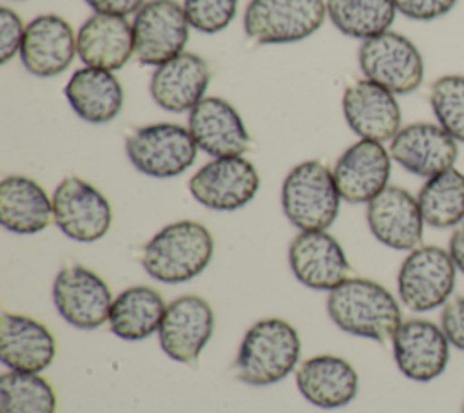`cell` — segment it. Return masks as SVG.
<instances>
[{"mask_svg":"<svg viewBox=\"0 0 464 413\" xmlns=\"http://www.w3.org/2000/svg\"><path fill=\"white\" fill-rule=\"evenodd\" d=\"M56 355V341L49 328L22 313H2L0 360L11 371L40 373Z\"/></svg>","mask_w":464,"mask_h":413,"instance_id":"cell-23","label":"cell"},{"mask_svg":"<svg viewBox=\"0 0 464 413\" xmlns=\"http://www.w3.org/2000/svg\"><path fill=\"white\" fill-rule=\"evenodd\" d=\"M397 370L410 380L431 382L450 362L451 344L440 324L428 319L402 321L392 337Z\"/></svg>","mask_w":464,"mask_h":413,"instance_id":"cell-13","label":"cell"},{"mask_svg":"<svg viewBox=\"0 0 464 413\" xmlns=\"http://www.w3.org/2000/svg\"><path fill=\"white\" fill-rule=\"evenodd\" d=\"M71 109L89 123H107L123 107V87L116 74L107 69H76L63 89Z\"/></svg>","mask_w":464,"mask_h":413,"instance_id":"cell-26","label":"cell"},{"mask_svg":"<svg viewBox=\"0 0 464 413\" xmlns=\"http://www.w3.org/2000/svg\"><path fill=\"white\" fill-rule=\"evenodd\" d=\"M76 42L87 67L118 71L134 56V31L125 16L94 13L80 25Z\"/></svg>","mask_w":464,"mask_h":413,"instance_id":"cell-25","label":"cell"},{"mask_svg":"<svg viewBox=\"0 0 464 413\" xmlns=\"http://www.w3.org/2000/svg\"><path fill=\"white\" fill-rule=\"evenodd\" d=\"M448 252L460 274H464V225L455 226L451 232L450 243H448Z\"/></svg>","mask_w":464,"mask_h":413,"instance_id":"cell-38","label":"cell"},{"mask_svg":"<svg viewBox=\"0 0 464 413\" xmlns=\"http://www.w3.org/2000/svg\"><path fill=\"white\" fill-rule=\"evenodd\" d=\"M440 328L450 344L464 351V295L451 297L440 312Z\"/></svg>","mask_w":464,"mask_h":413,"instance_id":"cell-36","label":"cell"},{"mask_svg":"<svg viewBox=\"0 0 464 413\" xmlns=\"http://www.w3.org/2000/svg\"><path fill=\"white\" fill-rule=\"evenodd\" d=\"M326 14L343 34L368 40L390 31L397 7L393 0H326Z\"/></svg>","mask_w":464,"mask_h":413,"instance_id":"cell-30","label":"cell"},{"mask_svg":"<svg viewBox=\"0 0 464 413\" xmlns=\"http://www.w3.org/2000/svg\"><path fill=\"white\" fill-rule=\"evenodd\" d=\"M326 312L339 330L375 342L392 341L402 322L401 304L393 293L364 277H346L330 290Z\"/></svg>","mask_w":464,"mask_h":413,"instance_id":"cell-1","label":"cell"},{"mask_svg":"<svg viewBox=\"0 0 464 413\" xmlns=\"http://www.w3.org/2000/svg\"><path fill=\"white\" fill-rule=\"evenodd\" d=\"M430 105L437 123L464 143V74H444L430 85Z\"/></svg>","mask_w":464,"mask_h":413,"instance_id":"cell-32","label":"cell"},{"mask_svg":"<svg viewBox=\"0 0 464 413\" xmlns=\"http://www.w3.org/2000/svg\"><path fill=\"white\" fill-rule=\"evenodd\" d=\"M459 0H393L397 13L410 20L428 22L448 14Z\"/></svg>","mask_w":464,"mask_h":413,"instance_id":"cell-35","label":"cell"},{"mask_svg":"<svg viewBox=\"0 0 464 413\" xmlns=\"http://www.w3.org/2000/svg\"><path fill=\"white\" fill-rule=\"evenodd\" d=\"M190 24L183 4L149 0L134 13V58L143 65H161L183 53Z\"/></svg>","mask_w":464,"mask_h":413,"instance_id":"cell-9","label":"cell"},{"mask_svg":"<svg viewBox=\"0 0 464 413\" xmlns=\"http://www.w3.org/2000/svg\"><path fill=\"white\" fill-rule=\"evenodd\" d=\"M53 219L69 239L94 243L109 232L112 208L94 185L78 176H67L53 192Z\"/></svg>","mask_w":464,"mask_h":413,"instance_id":"cell-10","label":"cell"},{"mask_svg":"<svg viewBox=\"0 0 464 413\" xmlns=\"http://www.w3.org/2000/svg\"><path fill=\"white\" fill-rule=\"evenodd\" d=\"M56 393L38 373L0 375V413H54Z\"/></svg>","mask_w":464,"mask_h":413,"instance_id":"cell-31","label":"cell"},{"mask_svg":"<svg viewBox=\"0 0 464 413\" xmlns=\"http://www.w3.org/2000/svg\"><path fill=\"white\" fill-rule=\"evenodd\" d=\"M261 185L257 168L243 156L214 158L188 179L192 197L218 212H232L248 205Z\"/></svg>","mask_w":464,"mask_h":413,"instance_id":"cell-11","label":"cell"},{"mask_svg":"<svg viewBox=\"0 0 464 413\" xmlns=\"http://www.w3.org/2000/svg\"><path fill=\"white\" fill-rule=\"evenodd\" d=\"M187 129L198 149L212 158L241 156L252 143L237 109L219 96H205L188 110Z\"/></svg>","mask_w":464,"mask_h":413,"instance_id":"cell-19","label":"cell"},{"mask_svg":"<svg viewBox=\"0 0 464 413\" xmlns=\"http://www.w3.org/2000/svg\"><path fill=\"white\" fill-rule=\"evenodd\" d=\"M332 172L341 199L352 205L370 203L388 187L392 156L381 141L359 139L337 158Z\"/></svg>","mask_w":464,"mask_h":413,"instance_id":"cell-17","label":"cell"},{"mask_svg":"<svg viewBox=\"0 0 464 413\" xmlns=\"http://www.w3.org/2000/svg\"><path fill=\"white\" fill-rule=\"evenodd\" d=\"M53 219V197L33 178L11 174L0 181V223L14 234H38Z\"/></svg>","mask_w":464,"mask_h":413,"instance_id":"cell-27","label":"cell"},{"mask_svg":"<svg viewBox=\"0 0 464 413\" xmlns=\"http://www.w3.org/2000/svg\"><path fill=\"white\" fill-rule=\"evenodd\" d=\"M288 264L295 279L312 290H334L350 272L341 243L326 230L299 232L288 246Z\"/></svg>","mask_w":464,"mask_h":413,"instance_id":"cell-18","label":"cell"},{"mask_svg":"<svg viewBox=\"0 0 464 413\" xmlns=\"http://www.w3.org/2000/svg\"><path fill=\"white\" fill-rule=\"evenodd\" d=\"M125 152L138 172L167 179L183 174L196 161L198 145L188 129L163 121L138 127L129 134Z\"/></svg>","mask_w":464,"mask_h":413,"instance_id":"cell-6","label":"cell"},{"mask_svg":"<svg viewBox=\"0 0 464 413\" xmlns=\"http://www.w3.org/2000/svg\"><path fill=\"white\" fill-rule=\"evenodd\" d=\"M85 4L94 9V13L127 16L130 13H138L145 0H85Z\"/></svg>","mask_w":464,"mask_h":413,"instance_id":"cell-37","label":"cell"},{"mask_svg":"<svg viewBox=\"0 0 464 413\" xmlns=\"http://www.w3.org/2000/svg\"><path fill=\"white\" fill-rule=\"evenodd\" d=\"M366 80L379 83L393 94H408L424 80V60L417 45L404 34L386 31L362 40L357 53Z\"/></svg>","mask_w":464,"mask_h":413,"instance_id":"cell-8","label":"cell"},{"mask_svg":"<svg viewBox=\"0 0 464 413\" xmlns=\"http://www.w3.org/2000/svg\"><path fill=\"white\" fill-rule=\"evenodd\" d=\"M324 16V0H250L243 25L246 36L261 45L294 43L312 36Z\"/></svg>","mask_w":464,"mask_h":413,"instance_id":"cell-7","label":"cell"},{"mask_svg":"<svg viewBox=\"0 0 464 413\" xmlns=\"http://www.w3.org/2000/svg\"><path fill=\"white\" fill-rule=\"evenodd\" d=\"M343 114L361 139L384 143L401 130L402 116L395 94L366 78L344 89Z\"/></svg>","mask_w":464,"mask_h":413,"instance_id":"cell-20","label":"cell"},{"mask_svg":"<svg viewBox=\"0 0 464 413\" xmlns=\"http://www.w3.org/2000/svg\"><path fill=\"white\" fill-rule=\"evenodd\" d=\"M25 34V25L18 13L9 7H0V63H7L20 53Z\"/></svg>","mask_w":464,"mask_h":413,"instance_id":"cell-34","label":"cell"},{"mask_svg":"<svg viewBox=\"0 0 464 413\" xmlns=\"http://www.w3.org/2000/svg\"><path fill=\"white\" fill-rule=\"evenodd\" d=\"M210 67L196 53L183 51L156 67L150 76V96L156 105L169 112L192 110L207 92Z\"/></svg>","mask_w":464,"mask_h":413,"instance_id":"cell-22","label":"cell"},{"mask_svg":"<svg viewBox=\"0 0 464 413\" xmlns=\"http://www.w3.org/2000/svg\"><path fill=\"white\" fill-rule=\"evenodd\" d=\"M167 304L150 286L136 284L120 292L111 306V331L123 341H143L161 326Z\"/></svg>","mask_w":464,"mask_h":413,"instance_id":"cell-28","label":"cell"},{"mask_svg":"<svg viewBox=\"0 0 464 413\" xmlns=\"http://www.w3.org/2000/svg\"><path fill=\"white\" fill-rule=\"evenodd\" d=\"M183 9L190 27L214 34L228 27L237 11V0H183Z\"/></svg>","mask_w":464,"mask_h":413,"instance_id":"cell-33","label":"cell"},{"mask_svg":"<svg viewBox=\"0 0 464 413\" xmlns=\"http://www.w3.org/2000/svg\"><path fill=\"white\" fill-rule=\"evenodd\" d=\"M20 60L34 76L49 78L63 72L78 54L76 34L58 14H40L25 25Z\"/></svg>","mask_w":464,"mask_h":413,"instance_id":"cell-21","label":"cell"},{"mask_svg":"<svg viewBox=\"0 0 464 413\" xmlns=\"http://www.w3.org/2000/svg\"><path fill=\"white\" fill-rule=\"evenodd\" d=\"M301 355L297 330L285 319L268 317L254 322L237 350L234 375L248 386L281 382L295 370Z\"/></svg>","mask_w":464,"mask_h":413,"instance_id":"cell-3","label":"cell"},{"mask_svg":"<svg viewBox=\"0 0 464 413\" xmlns=\"http://www.w3.org/2000/svg\"><path fill=\"white\" fill-rule=\"evenodd\" d=\"M214 237L192 219L165 225L143 246L141 266L156 281L179 284L198 277L212 261Z\"/></svg>","mask_w":464,"mask_h":413,"instance_id":"cell-2","label":"cell"},{"mask_svg":"<svg viewBox=\"0 0 464 413\" xmlns=\"http://www.w3.org/2000/svg\"><path fill=\"white\" fill-rule=\"evenodd\" d=\"M462 413H464V406H462Z\"/></svg>","mask_w":464,"mask_h":413,"instance_id":"cell-39","label":"cell"},{"mask_svg":"<svg viewBox=\"0 0 464 413\" xmlns=\"http://www.w3.org/2000/svg\"><path fill=\"white\" fill-rule=\"evenodd\" d=\"M388 150L392 159L406 172L428 179L455 167L459 141L439 123L417 121L401 127Z\"/></svg>","mask_w":464,"mask_h":413,"instance_id":"cell-16","label":"cell"},{"mask_svg":"<svg viewBox=\"0 0 464 413\" xmlns=\"http://www.w3.org/2000/svg\"><path fill=\"white\" fill-rule=\"evenodd\" d=\"M214 331V310L199 295H179L167 304L158 341L161 351L176 362L199 357Z\"/></svg>","mask_w":464,"mask_h":413,"instance_id":"cell-14","label":"cell"},{"mask_svg":"<svg viewBox=\"0 0 464 413\" xmlns=\"http://www.w3.org/2000/svg\"><path fill=\"white\" fill-rule=\"evenodd\" d=\"M417 201L428 226H459L464 221V174L451 167L428 178L417 194Z\"/></svg>","mask_w":464,"mask_h":413,"instance_id":"cell-29","label":"cell"},{"mask_svg":"<svg viewBox=\"0 0 464 413\" xmlns=\"http://www.w3.org/2000/svg\"><path fill=\"white\" fill-rule=\"evenodd\" d=\"M112 301L109 284L83 264H67L54 277V308L74 328H100L109 321Z\"/></svg>","mask_w":464,"mask_h":413,"instance_id":"cell-12","label":"cell"},{"mask_svg":"<svg viewBox=\"0 0 464 413\" xmlns=\"http://www.w3.org/2000/svg\"><path fill=\"white\" fill-rule=\"evenodd\" d=\"M295 384L310 404L321 409H337L355 399L359 375L346 359L323 353L301 362L295 370Z\"/></svg>","mask_w":464,"mask_h":413,"instance_id":"cell-24","label":"cell"},{"mask_svg":"<svg viewBox=\"0 0 464 413\" xmlns=\"http://www.w3.org/2000/svg\"><path fill=\"white\" fill-rule=\"evenodd\" d=\"M341 205L334 172L317 159L297 163L281 185V206L286 219L304 230H326Z\"/></svg>","mask_w":464,"mask_h":413,"instance_id":"cell-4","label":"cell"},{"mask_svg":"<svg viewBox=\"0 0 464 413\" xmlns=\"http://www.w3.org/2000/svg\"><path fill=\"white\" fill-rule=\"evenodd\" d=\"M366 223L381 245L402 252L420 246L426 225L417 196L397 185H388L366 203Z\"/></svg>","mask_w":464,"mask_h":413,"instance_id":"cell-15","label":"cell"},{"mask_svg":"<svg viewBox=\"0 0 464 413\" xmlns=\"http://www.w3.org/2000/svg\"><path fill=\"white\" fill-rule=\"evenodd\" d=\"M457 272L448 248L420 245L410 250L397 272L401 303L417 313L442 308L451 299Z\"/></svg>","mask_w":464,"mask_h":413,"instance_id":"cell-5","label":"cell"}]
</instances>
